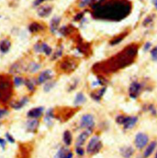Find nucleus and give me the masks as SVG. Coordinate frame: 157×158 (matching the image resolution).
<instances>
[{
    "label": "nucleus",
    "mask_w": 157,
    "mask_h": 158,
    "mask_svg": "<svg viewBox=\"0 0 157 158\" xmlns=\"http://www.w3.org/2000/svg\"><path fill=\"white\" fill-rule=\"evenodd\" d=\"M138 49L137 44H129L108 59L96 64L93 70L96 73H111L126 68L135 61Z\"/></svg>",
    "instance_id": "f257e3e1"
},
{
    "label": "nucleus",
    "mask_w": 157,
    "mask_h": 158,
    "mask_svg": "<svg viewBox=\"0 0 157 158\" xmlns=\"http://www.w3.org/2000/svg\"><path fill=\"white\" fill-rule=\"evenodd\" d=\"M132 4L129 0H106L93 10L91 15L97 20L119 22L131 13Z\"/></svg>",
    "instance_id": "f03ea898"
},
{
    "label": "nucleus",
    "mask_w": 157,
    "mask_h": 158,
    "mask_svg": "<svg viewBox=\"0 0 157 158\" xmlns=\"http://www.w3.org/2000/svg\"><path fill=\"white\" fill-rule=\"evenodd\" d=\"M13 94V83L7 75H0V102L6 103Z\"/></svg>",
    "instance_id": "7ed1b4c3"
},
{
    "label": "nucleus",
    "mask_w": 157,
    "mask_h": 158,
    "mask_svg": "<svg viewBox=\"0 0 157 158\" xmlns=\"http://www.w3.org/2000/svg\"><path fill=\"white\" fill-rule=\"evenodd\" d=\"M78 66V60L73 57L64 58L59 64L60 70L65 73H71L74 72Z\"/></svg>",
    "instance_id": "20e7f679"
},
{
    "label": "nucleus",
    "mask_w": 157,
    "mask_h": 158,
    "mask_svg": "<svg viewBox=\"0 0 157 158\" xmlns=\"http://www.w3.org/2000/svg\"><path fill=\"white\" fill-rule=\"evenodd\" d=\"M103 146L99 137L95 135L89 141L87 147V152L89 155H96L101 150Z\"/></svg>",
    "instance_id": "39448f33"
},
{
    "label": "nucleus",
    "mask_w": 157,
    "mask_h": 158,
    "mask_svg": "<svg viewBox=\"0 0 157 158\" xmlns=\"http://www.w3.org/2000/svg\"><path fill=\"white\" fill-rule=\"evenodd\" d=\"M95 126L94 117L92 114H87L82 116L80 119V127L82 129H93Z\"/></svg>",
    "instance_id": "423d86ee"
},
{
    "label": "nucleus",
    "mask_w": 157,
    "mask_h": 158,
    "mask_svg": "<svg viewBox=\"0 0 157 158\" xmlns=\"http://www.w3.org/2000/svg\"><path fill=\"white\" fill-rule=\"evenodd\" d=\"M149 137L147 134L139 132L137 134L135 139V144L138 149H143L144 148L149 142Z\"/></svg>",
    "instance_id": "0eeeda50"
},
{
    "label": "nucleus",
    "mask_w": 157,
    "mask_h": 158,
    "mask_svg": "<svg viewBox=\"0 0 157 158\" xmlns=\"http://www.w3.org/2000/svg\"><path fill=\"white\" fill-rule=\"evenodd\" d=\"M143 85L141 83L138 82V81L133 82L129 87V96L132 99H136L142 90Z\"/></svg>",
    "instance_id": "6e6552de"
},
{
    "label": "nucleus",
    "mask_w": 157,
    "mask_h": 158,
    "mask_svg": "<svg viewBox=\"0 0 157 158\" xmlns=\"http://www.w3.org/2000/svg\"><path fill=\"white\" fill-rule=\"evenodd\" d=\"M34 49L36 52H44L46 55L49 56L52 54V49L45 43H38L34 46Z\"/></svg>",
    "instance_id": "1a4fd4ad"
},
{
    "label": "nucleus",
    "mask_w": 157,
    "mask_h": 158,
    "mask_svg": "<svg viewBox=\"0 0 157 158\" xmlns=\"http://www.w3.org/2000/svg\"><path fill=\"white\" fill-rule=\"evenodd\" d=\"M92 132L93 129H86L85 131L81 133L77 139L76 143V147H82L85 143L89 136L92 134Z\"/></svg>",
    "instance_id": "9d476101"
},
{
    "label": "nucleus",
    "mask_w": 157,
    "mask_h": 158,
    "mask_svg": "<svg viewBox=\"0 0 157 158\" xmlns=\"http://www.w3.org/2000/svg\"><path fill=\"white\" fill-rule=\"evenodd\" d=\"M44 108L42 106H39L31 109L27 113V116L32 119H37L40 117L43 114Z\"/></svg>",
    "instance_id": "9b49d317"
},
{
    "label": "nucleus",
    "mask_w": 157,
    "mask_h": 158,
    "mask_svg": "<svg viewBox=\"0 0 157 158\" xmlns=\"http://www.w3.org/2000/svg\"><path fill=\"white\" fill-rule=\"evenodd\" d=\"M39 126V122L36 119L29 120L26 124V130L30 133H36Z\"/></svg>",
    "instance_id": "f8f14e48"
},
{
    "label": "nucleus",
    "mask_w": 157,
    "mask_h": 158,
    "mask_svg": "<svg viewBox=\"0 0 157 158\" xmlns=\"http://www.w3.org/2000/svg\"><path fill=\"white\" fill-rule=\"evenodd\" d=\"M29 102V98L28 97H23L18 101L11 102H10V106L15 110H20L23 106H25Z\"/></svg>",
    "instance_id": "ddd939ff"
},
{
    "label": "nucleus",
    "mask_w": 157,
    "mask_h": 158,
    "mask_svg": "<svg viewBox=\"0 0 157 158\" xmlns=\"http://www.w3.org/2000/svg\"><path fill=\"white\" fill-rule=\"evenodd\" d=\"M138 121L137 116H127L126 119L123 124L124 129L128 130L132 129Z\"/></svg>",
    "instance_id": "4468645a"
},
{
    "label": "nucleus",
    "mask_w": 157,
    "mask_h": 158,
    "mask_svg": "<svg viewBox=\"0 0 157 158\" xmlns=\"http://www.w3.org/2000/svg\"><path fill=\"white\" fill-rule=\"evenodd\" d=\"M53 78V73L50 70H46L42 72L39 76L37 82L38 84H42Z\"/></svg>",
    "instance_id": "2eb2a0df"
},
{
    "label": "nucleus",
    "mask_w": 157,
    "mask_h": 158,
    "mask_svg": "<svg viewBox=\"0 0 157 158\" xmlns=\"http://www.w3.org/2000/svg\"><path fill=\"white\" fill-rule=\"evenodd\" d=\"M52 9V7L50 6H42L38 9V14L41 17H47L50 15Z\"/></svg>",
    "instance_id": "dca6fc26"
},
{
    "label": "nucleus",
    "mask_w": 157,
    "mask_h": 158,
    "mask_svg": "<svg viewBox=\"0 0 157 158\" xmlns=\"http://www.w3.org/2000/svg\"><path fill=\"white\" fill-rule=\"evenodd\" d=\"M73 158V153L70 151L66 147L61 148L57 154L55 155L54 158Z\"/></svg>",
    "instance_id": "f3484780"
},
{
    "label": "nucleus",
    "mask_w": 157,
    "mask_h": 158,
    "mask_svg": "<svg viewBox=\"0 0 157 158\" xmlns=\"http://www.w3.org/2000/svg\"><path fill=\"white\" fill-rule=\"evenodd\" d=\"M120 155L124 158H130L135 153V150L132 147L125 146L120 148Z\"/></svg>",
    "instance_id": "a211bd4d"
},
{
    "label": "nucleus",
    "mask_w": 157,
    "mask_h": 158,
    "mask_svg": "<svg viewBox=\"0 0 157 158\" xmlns=\"http://www.w3.org/2000/svg\"><path fill=\"white\" fill-rule=\"evenodd\" d=\"M106 90V87H102L101 89H99V90L95 91V92H92L91 93H90V97L95 100L96 102H99L101 99V98L103 97V96L104 95V94H105Z\"/></svg>",
    "instance_id": "6ab92c4d"
},
{
    "label": "nucleus",
    "mask_w": 157,
    "mask_h": 158,
    "mask_svg": "<svg viewBox=\"0 0 157 158\" xmlns=\"http://www.w3.org/2000/svg\"><path fill=\"white\" fill-rule=\"evenodd\" d=\"M28 30L31 33H36L44 30V27L38 22L31 23L28 27Z\"/></svg>",
    "instance_id": "aec40b11"
},
{
    "label": "nucleus",
    "mask_w": 157,
    "mask_h": 158,
    "mask_svg": "<svg viewBox=\"0 0 157 158\" xmlns=\"http://www.w3.org/2000/svg\"><path fill=\"white\" fill-rule=\"evenodd\" d=\"M157 146V142L156 141L152 142L149 146L147 147L146 150L144 152V157L145 158H149L154 152Z\"/></svg>",
    "instance_id": "412c9836"
},
{
    "label": "nucleus",
    "mask_w": 157,
    "mask_h": 158,
    "mask_svg": "<svg viewBox=\"0 0 157 158\" xmlns=\"http://www.w3.org/2000/svg\"><path fill=\"white\" fill-rule=\"evenodd\" d=\"M10 46V41L7 39H4L0 42V51L3 54H6L9 52Z\"/></svg>",
    "instance_id": "4be33fe9"
},
{
    "label": "nucleus",
    "mask_w": 157,
    "mask_h": 158,
    "mask_svg": "<svg viewBox=\"0 0 157 158\" xmlns=\"http://www.w3.org/2000/svg\"><path fill=\"white\" fill-rule=\"evenodd\" d=\"M61 19L58 17H54L50 22V30L52 33H55L58 29Z\"/></svg>",
    "instance_id": "5701e85b"
},
{
    "label": "nucleus",
    "mask_w": 157,
    "mask_h": 158,
    "mask_svg": "<svg viewBox=\"0 0 157 158\" xmlns=\"http://www.w3.org/2000/svg\"><path fill=\"white\" fill-rule=\"evenodd\" d=\"M63 139L65 144L66 146H70L73 142V136L71 132L68 130L65 131L63 133Z\"/></svg>",
    "instance_id": "b1692460"
},
{
    "label": "nucleus",
    "mask_w": 157,
    "mask_h": 158,
    "mask_svg": "<svg viewBox=\"0 0 157 158\" xmlns=\"http://www.w3.org/2000/svg\"><path fill=\"white\" fill-rule=\"evenodd\" d=\"M55 117V114H54V110L52 109H50L49 110L46 114V116H45V119L44 121L46 123V124L48 126H50L52 124V119L54 118Z\"/></svg>",
    "instance_id": "393cba45"
},
{
    "label": "nucleus",
    "mask_w": 157,
    "mask_h": 158,
    "mask_svg": "<svg viewBox=\"0 0 157 158\" xmlns=\"http://www.w3.org/2000/svg\"><path fill=\"white\" fill-rule=\"evenodd\" d=\"M85 102H86V98H85V95L82 92H79L76 95V96L75 97L74 103L75 105L78 106L80 105H82Z\"/></svg>",
    "instance_id": "a878e982"
},
{
    "label": "nucleus",
    "mask_w": 157,
    "mask_h": 158,
    "mask_svg": "<svg viewBox=\"0 0 157 158\" xmlns=\"http://www.w3.org/2000/svg\"><path fill=\"white\" fill-rule=\"evenodd\" d=\"M127 34H128V33L125 32V33H123L121 35L116 36L115 38H113L112 40V41L110 42V44L112 46H115V45H117V44H119L124 39V38L126 37Z\"/></svg>",
    "instance_id": "bb28decb"
},
{
    "label": "nucleus",
    "mask_w": 157,
    "mask_h": 158,
    "mask_svg": "<svg viewBox=\"0 0 157 158\" xmlns=\"http://www.w3.org/2000/svg\"><path fill=\"white\" fill-rule=\"evenodd\" d=\"M23 70V66L18 63L14 64L10 69L9 72L13 74L20 73Z\"/></svg>",
    "instance_id": "cd10ccee"
},
{
    "label": "nucleus",
    "mask_w": 157,
    "mask_h": 158,
    "mask_svg": "<svg viewBox=\"0 0 157 158\" xmlns=\"http://www.w3.org/2000/svg\"><path fill=\"white\" fill-rule=\"evenodd\" d=\"M41 68V65L36 63V62H31L28 67L26 68L28 72H30L31 73H34L36 72L38 70H39Z\"/></svg>",
    "instance_id": "c85d7f7f"
},
{
    "label": "nucleus",
    "mask_w": 157,
    "mask_h": 158,
    "mask_svg": "<svg viewBox=\"0 0 157 158\" xmlns=\"http://www.w3.org/2000/svg\"><path fill=\"white\" fill-rule=\"evenodd\" d=\"M24 84L26 86L27 89L31 91L34 92L35 90V85L36 83H34L32 80L29 79H26L24 80Z\"/></svg>",
    "instance_id": "c756f323"
},
{
    "label": "nucleus",
    "mask_w": 157,
    "mask_h": 158,
    "mask_svg": "<svg viewBox=\"0 0 157 158\" xmlns=\"http://www.w3.org/2000/svg\"><path fill=\"white\" fill-rule=\"evenodd\" d=\"M106 1V0H91L90 3V6L91 8L92 9V10H93L95 8H96L97 7H98L99 6H100L101 4H103Z\"/></svg>",
    "instance_id": "7c9ffc66"
},
{
    "label": "nucleus",
    "mask_w": 157,
    "mask_h": 158,
    "mask_svg": "<svg viewBox=\"0 0 157 158\" xmlns=\"http://www.w3.org/2000/svg\"><path fill=\"white\" fill-rule=\"evenodd\" d=\"M55 81H50L46 83L44 87V90L46 92H48L50 91L55 85Z\"/></svg>",
    "instance_id": "2f4dec72"
},
{
    "label": "nucleus",
    "mask_w": 157,
    "mask_h": 158,
    "mask_svg": "<svg viewBox=\"0 0 157 158\" xmlns=\"http://www.w3.org/2000/svg\"><path fill=\"white\" fill-rule=\"evenodd\" d=\"M24 83V79L21 77H15L14 79V84L16 87L20 86Z\"/></svg>",
    "instance_id": "473e14b6"
},
{
    "label": "nucleus",
    "mask_w": 157,
    "mask_h": 158,
    "mask_svg": "<svg viewBox=\"0 0 157 158\" xmlns=\"http://www.w3.org/2000/svg\"><path fill=\"white\" fill-rule=\"evenodd\" d=\"M126 117L127 116H124V115H119L118 116H117V118L115 119V121L117 122V124H120V125H123L125 121Z\"/></svg>",
    "instance_id": "72a5a7b5"
},
{
    "label": "nucleus",
    "mask_w": 157,
    "mask_h": 158,
    "mask_svg": "<svg viewBox=\"0 0 157 158\" xmlns=\"http://www.w3.org/2000/svg\"><path fill=\"white\" fill-rule=\"evenodd\" d=\"M91 0H78V5L79 7H84L90 4Z\"/></svg>",
    "instance_id": "f704fd0d"
},
{
    "label": "nucleus",
    "mask_w": 157,
    "mask_h": 158,
    "mask_svg": "<svg viewBox=\"0 0 157 158\" xmlns=\"http://www.w3.org/2000/svg\"><path fill=\"white\" fill-rule=\"evenodd\" d=\"M151 57L154 61H157V46L151 51Z\"/></svg>",
    "instance_id": "c9c22d12"
},
{
    "label": "nucleus",
    "mask_w": 157,
    "mask_h": 158,
    "mask_svg": "<svg viewBox=\"0 0 157 158\" xmlns=\"http://www.w3.org/2000/svg\"><path fill=\"white\" fill-rule=\"evenodd\" d=\"M76 153L79 156H83L85 154V151L81 147H76Z\"/></svg>",
    "instance_id": "e433bc0d"
},
{
    "label": "nucleus",
    "mask_w": 157,
    "mask_h": 158,
    "mask_svg": "<svg viewBox=\"0 0 157 158\" xmlns=\"http://www.w3.org/2000/svg\"><path fill=\"white\" fill-rule=\"evenodd\" d=\"M6 140L9 142H10V143H15V139H14V138L12 136V135L10 134H9V133H6Z\"/></svg>",
    "instance_id": "4c0bfd02"
},
{
    "label": "nucleus",
    "mask_w": 157,
    "mask_h": 158,
    "mask_svg": "<svg viewBox=\"0 0 157 158\" xmlns=\"http://www.w3.org/2000/svg\"><path fill=\"white\" fill-rule=\"evenodd\" d=\"M8 114V111L7 109L0 108V119L4 117Z\"/></svg>",
    "instance_id": "58836bf2"
},
{
    "label": "nucleus",
    "mask_w": 157,
    "mask_h": 158,
    "mask_svg": "<svg viewBox=\"0 0 157 158\" xmlns=\"http://www.w3.org/2000/svg\"><path fill=\"white\" fill-rule=\"evenodd\" d=\"M62 54V49H58L54 55V56L52 57V59L53 60H55L58 57H60Z\"/></svg>",
    "instance_id": "ea45409f"
},
{
    "label": "nucleus",
    "mask_w": 157,
    "mask_h": 158,
    "mask_svg": "<svg viewBox=\"0 0 157 158\" xmlns=\"http://www.w3.org/2000/svg\"><path fill=\"white\" fill-rule=\"evenodd\" d=\"M148 110L151 111V113L153 114V115H157V111L155 108V107L153 105H151L149 106L148 107Z\"/></svg>",
    "instance_id": "a19ab883"
},
{
    "label": "nucleus",
    "mask_w": 157,
    "mask_h": 158,
    "mask_svg": "<svg viewBox=\"0 0 157 158\" xmlns=\"http://www.w3.org/2000/svg\"><path fill=\"white\" fill-rule=\"evenodd\" d=\"M6 146V142L4 139L0 138V147L2 148V149L4 150Z\"/></svg>",
    "instance_id": "79ce46f5"
},
{
    "label": "nucleus",
    "mask_w": 157,
    "mask_h": 158,
    "mask_svg": "<svg viewBox=\"0 0 157 158\" xmlns=\"http://www.w3.org/2000/svg\"><path fill=\"white\" fill-rule=\"evenodd\" d=\"M151 46H152V44H151V43H149V42L146 43L145 44V45H144V51H145V52L148 51L150 49V48H151Z\"/></svg>",
    "instance_id": "37998d69"
},
{
    "label": "nucleus",
    "mask_w": 157,
    "mask_h": 158,
    "mask_svg": "<svg viewBox=\"0 0 157 158\" xmlns=\"http://www.w3.org/2000/svg\"><path fill=\"white\" fill-rule=\"evenodd\" d=\"M46 1H49V0H34V1L33 2V6H38L41 3H42L43 2Z\"/></svg>",
    "instance_id": "c03bdc74"
},
{
    "label": "nucleus",
    "mask_w": 157,
    "mask_h": 158,
    "mask_svg": "<svg viewBox=\"0 0 157 158\" xmlns=\"http://www.w3.org/2000/svg\"><path fill=\"white\" fill-rule=\"evenodd\" d=\"M152 22V19L151 18V17H149V18H147L145 20H144V25L145 26H146L147 25H149L150 23H151Z\"/></svg>",
    "instance_id": "a18cd8bd"
},
{
    "label": "nucleus",
    "mask_w": 157,
    "mask_h": 158,
    "mask_svg": "<svg viewBox=\"0 0 157 158\" xmlns=\"http://www.w3.org/2000/svg\"><path fill=\"white\" fill-rule=\"evenodd\" d=\"M83 13H79L78 14L76 17H75V20L76 21H78L79 20H81L82 18H83Z\"/></svg>",
    "instance_id": "49530a36"
},
{
    "label": "nucleus",
    "mask_w": 157,
    "mask_h": 158,
    "mask_svg": "<svg viewBox=\"0 0 157 158\" xmlns=\"http://www.w3.org/2000/svg\"><path fill=\"white\" fill-rule=\"evenodd\" d=\"M152 2H153L154 5L155 6V8L157 9V0H153V1H152Z\"/></svg>",
    "instance_id": "de8ad7c7"
},
{
    "label": "nucleus",
    "mask_w": 157,
    "mask_h": 158,
    "mask_svg": "<svg viewBox=\"0 0 157 158\" xmlns=\"http://www.w3.org/2000/svg\"><path fill=\"white\" fill-rule=\"evenodd\" d=\"M154 158H157V152L156 153V154H155V156Z\"/></svg>",
    "instance_id": "09e8293b"
}]
</instances>
